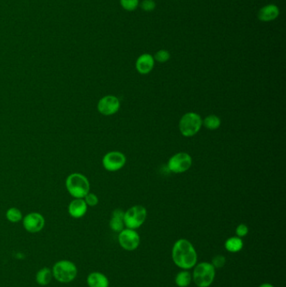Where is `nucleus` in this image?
I'll return each mask as SVG.
<instances>
[{
	"mask_svg": "<svg viewBox=\"0 0 286 287\" xmlns=\"http://www.w3.org/2000/svg\"><path fill=\"white\" fill-rule=\"evenodd\" d=\"M172 256L175 265L181 270H191L197 263L196 249L186 238H180L174 243Z\"/></svg>",
	"mask_w": 286,
	"mask_h": 287,
	"instance_id": "nucleus-1",
	"label": "nucleus"
},
{
	"mask_svg": "<svg viewBox=\"0 0 286 287\" xmlns=\"http://www.w3.org/2000/svg\"><path fill=\"white\" fill-rule=\"evenodd\" d=\"M66 190L74 198H84L90 192V182L84 175L72 173L66 180Z\"/></svg>",
	"mask_w": 286,
	"mask_h": 287,
	"instance_id": "nucleus-2",
	"label": "nucleus"
},
{
	"mask_svg": "<svg viewBox=\"0 0 286 287\" xmlns=\"http://www.w3.org/2000/svg\"><path fill=\"white\" fill-rule=\"evenodd\" d=\"M53 277L60 283H70L76 279L77 275L76 265L71 260H62L57 261L52 267Z\"/></svg>",
	"mask_w": 286,
	"mask_h": 287,
	"instance_id": "nucleus-3",
	"label": "nucleus"
},
{
	"mask_svg": "<svg viewBox=\"0 0 286 287\" xmlns=\"http://www.w3.org/2000/svg\"><path fill=\"white\" fill-rule=\"evenodd\" d=\"M192 280L197 287H209L215 279L216 269L209 262H200L194 266Z\"/></svg>",
	"mask_w": 286,
	"mask_h": 287,
	"instance_id": "nucleus-4",
	"label": "nucleus"
},
{
	"mask_svg": "<svg viewBox=\"0 0 286 287\" xmlns=\"http://www.w3.org/2000/svg\"><path fill=\"white\" fill-rule=\"evenodd\" d=\"M202 118L198 113L189 112L184 114L179 122V130L184 137H192L200 131Z\"/></svg>",
	"mask_w": 286,
	"mask_h": 287,
	"instance_id": "nucleus-5",
	"label": "nucleus"
},
{
	"mask_svg": "<svg viewBox=\"0 0 286 287\" xmlns=\"http://www.w3.org/2000/svg\"><path fill=\"white\" fill-rule=\"evenodd\" d=\"M147 210L142 205H135L125 212V225L127 228L137 229L146 220Z\"/></svg>",
	"mask_w": 286,
	"mask_h": 287,
	"instance_id": "nucleus-6",
	"label": "nucleus"
},
{
	"mask_svg": "<svg viewBox=\"0 0 286 287\" xmlns=\"http://www.w3.org/2000/svg\"><path fill=\"white\" fill-rule=\"evenodd\" d=\"M192 165V158L186 152L176 153L168 160V169L176 174L187 172Z\"/></svg>",
	"mask_w": 286,
	"mask_h": 287,
	"instance_id": "nucleus-7",
	"label": "nucleus"
},
{
	"mask_svg": "<svg viewBox=\"0 0 286 287\" xmlns=\"http://www.w3.org/2000/svg\"><path fill=\"white\" fill-rule=\"evenodd\" d=\"M118 243L125 251H135L140 244V234L135 229L124 228L118 233Z\"/></svg>",
	"mask_w": 286,
	"mask_h": 287,
	"instance_id": "nucleus-8",
	"label": "nucleus"
},
{
	"mask_svg": "<svg viewBox=\"0 0 286 287\" xmlns=\"http://www.w3.org/2000/svg\"><path fill=\"white\" fill-rule=\"evenodd\" d=\"M126 156L120 151H110L107 153L103 159L102 164L104 169L108 172H115L122 169L126 164Z\"/></svg>",
	"mask_w": 286,
	"mask_h": 287,
	"instance_id": "nucleus-9",
	"label": "nucleus"
},
{
	"mask_svg": "<svg viewBox=\"0 0 286 287\" xmlns=\"http://www.w3.org/2000/svg\"><path fill=\"white\" fill-rule=\"evenodd\" d=\"M22 221L25 230L30 233H39L44 228L46 223L43 215L36 212L29 213L25 215L23 218Z\"/></svg>",
	"mask_w": 286,
	"mask_h": 287,
	"instance_id": "nucleus-10",
	"label": "nucleus"
},
{
	"mask_svg": "<svg viewBox=\"0 0 286 287\" xmlns=\"http://www.w3.org/2000/svg\"><path fill=\"white\" fill-rule=\"evenodd\" d=\"M119 108L120 101L116 96H104L98 101V110L103 115H113L119 110Z\"/></svg>",
	"mask_w": 286,
	"mask_h": 287,
	"instance_id": "nucleus-11",
	"label": "nucleus"
},
{
	"mask_svg": "<svg viewBox=\"0 0 286 287\" xmlns=\"http://www.w3.org/2000/svg\"><path fill=\"white\" fill-rule=\"evenodd\" d=\"M88 205L84 198H74L68 205V214L73 219H81L88 212Z\"/></svg>",
	"mask_w": 286,
	"mask_h": 287,
	"instance_id": "nucleus-12",
	"label": "nucleus"
},
{
	"mask_svg": "<svg viewBox=\"0 0 286 287\" xmlns=\"http://www.w3.org/2000/svg\"><path fill=\"white\" fill-rule=\"evenodd\" d=\"M154 66V57L151 55H141L136 61V70L140 74H148L153 70Z\"/></svg>",
	"mask_w": 286,
	"mask_h": 287,
	"instance_id": "nucleus-13",
	"label": "nucleus"
},
{
	"mask_svg": "<svg viewBox=\"0 0 286 287\" xmlns=\"http://www.w3.org/2000/svg\"><path fill=\"white\" fill-rule=\"evenodd\" d=\"M125 212L122 209H115L111 215L109 227L113 232L119 233L125 228Z\"/></svg>",
	"mask_w": 286,
	"mask_h": 287,
	"instance_id": "nucleus-14",
	"label": "nucleus"
},
{
	"mask_svg": "<svg viewBox=\"0 0 286 287\" xmlns=\"http://www.w3.org/2000/svg\"><path fill=\"white\" fill-rule=\"evenodd\" d=\"M279 9L276 5H269L264 6L259 10L258 18L261 21L269 22V21L275 20L279 16Z\"/></svg>",
	"mask_w": 286,
	"mask_h": 287,
	"instance_id": "nucleus-15",
	"label": "nucleus"
},
{
	"mask_svg": "<svg viewBox=\"0 0 286 287\" xmlns=\"http://www.w3.org/2000/svg\"><path fill=\"white\" fill-rule=\"evenodd\" d=\"M87 283L89 287H108L109 280L103 273L94 271L88 275Z\"/></svg>",
	"mask_w": 286,
	"mask_h": 287,
	"instance_id": "nucleus-16",
	"label": "nucleus"
},
{
	"mask_svg": "<svg viewBox=\"0 0 286 287\" xmlns=\"http://www.w3.org/2000/svg\"><path fill=\"white\" fill-rule=\"evenodd\" d=\"M226 251L230 253H237L242 251L243 248V241L242 238H239L237 236L230 237L226 240L225 244Z\"/></svg>",
	"mask_w": 286,
	"mask_h": 287,
	"instance_id": "nucleus-17",
	"label": "nucleus"
},
{
	"mask_svg": "<svg viewBox=\"0 0 286 287\" xmlns=\"http://www.w3.org/2000/svg\"><path fill=\"white\" fill-rule=\"evenodd\" d=\"M52 278H53V275H52V270L47 267L42 268L35 275L37 284L43 285V286L49 285L52 280Z\"/></svg>",
	"mask_w": 286,
	"mask_h": 287,
	"instance_id": "nucleus-18",
	"label": "nucleus"
},
{
	"mask_svg": "<svg viewBox=\"0 0 286 287\" xmlns=\"http://www.w3.org/2000/svg\"><path fill=\"white\" fill-rule=\"evenodd\" d=\"M192 281V275L187 270H182L177 273L175 282L178 287H188Z\"/></svg>",
	"mask_w": 286,
	"mask_h": 287,
	"instance_id": "nucleus-19",
	"label": "nucleus"
},
{
	"mask_svg": "<svg viewBox=\"0 0 286 287\" xmlns=\"http://www.w3.org/2000/svg\"><path fill=\"white\" fill-rule=\"evenodd\" d=\"M202 126L209 130H218L221 126L220 118L215 114H210L203 119Z\"/></svg>",
	"mask_w": 286,
	"mask_h": 287,
	"instance_id": "nucleus-20",
	"label": "nucleus"
},
{
	"mask_svg": "<svg viewBox=\"0 0 286 287\" xmlns=\"http://www.w3.org/2000/svg\"><path fill=\"white\" fill-rule=\"evenodd\" d=\"M6 219L10 223H19L23 219V214L17 208H10L6 212Z\"/></svg>",
	"mask_w": 286,
	"mask_h": 287,
	"instance_id": "nucleus-21",
	"label": "nucleus"
},
{
	"mask_svg": "<svg viewBox=\"0 0 286 287\" xmlns=\"http://www.w3.org/2000/svg\"><path fill=\"white\" fill-rule=\"evenodd\" d=\"M226 262H227V260H226L224 255H218L213 257L211 264L213 265V267L215 269H222L225 266Z\"/></svg>",
	"mask_w": 286,
	"mask_h": 287,
	"instance_id": "nucleus-22",
	"label": "nucleus"
},
{
	"mask_svg": "<svg viewBox=\"0 0 286 287\" xmlns=\"http://www.w3.org/2000/svg\"><path fill=\"white\" fill-rule=\"evenodd\" d=\"M170 57H171V54H170V52H168V51H167V50H160V51L155 53L154 59L155 60L156 62L164 63V62H167V61H169Z\"/></svg>",
	"mask_w": 286,
	"mask_h": 287,
	"instance_id": "nucleus-23",
	"label": "nucleus"
},
{
	"mask_svg": "<svg viewBox=\"0 0 286 287\" xmlns=\"http://www.w3.org/2000/svg\"><path fill=\"white\" fill-rule=\"evenodd\" d=\"M122 7L128 11L135 10L139 5V0H120Z\"/></svg>",
	"mask_w": 286,
	"mask_h": 287,
	"instance_id": "nucleus-24",
	"label": "nucleus"
},
{
	"mask_svg": "<svg viewBox=\"0 0 286 287\" xmlns=\"http://www.w3.org/2000/svg\"><path fill=\"white\" fill-rule=\"evenodd\" d=\"M84 201L86 202L88 207H95L98 204V197L96 194L88 192L86 196H84Z\"/></svg>",
	"mask_w": 286,
	"mask_h": 287,
	"instance_id": "nucleus-25",
	"label": "nucleus"
},
{
	"mask_svg": "<svg viewBox=\"0 0 286 287\" xmlns=\"http://www.w3.org/2000/svg\"><path fill=\"white\" fill-rule=\"evenodd\" d=\"M235 233H236V235L239 238L245 237L249 233V227L244 223H241L239 225L237 226Z\"/></svg>",
	"mask_w": 286,
	"mask_h": 287,
	"instance_id": "nucleus-26",
	"label": "nucleus"
},
{
	"mask_svg": "<svg viewBox=\"0 0 286 287\" xmlns=\"http://www.w3.org/2000/svg\"><path fill=\"white\" fill-rule=\"evenodd\" d=\"M141 8L144 11H152L155 8V3L153 0H144L141 4Z\"/></svg>",
	"mask_w": 286,
	"mask_h": 287,
	"instance_id": "nucleus-27",
	"label": "nucleus"
},
{
	"mask_svg": "<svg viewBox=\"0 0 286 287\" xmlns=\"http://www.w3.org/2000/svg\"><path fill=\"white\" fill-rule=\"evenodd\" d=\"M259 287H274V285L269 284V283H264L262 285H259Z\"/></svg>",
	"mask_w": 286,
	"mask_h": 287,
	"instance_id": "nucleus-28",
	"label": "nucleus"
}]
</instances>
